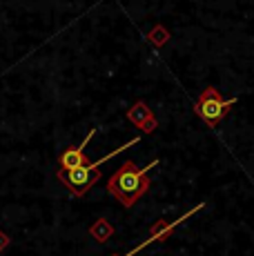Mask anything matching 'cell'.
<instances>
[{"mask_svg": "<svg viewBox=\"0 0 254 256\" xmlns=\"http://www.w3.org/2000/svg\"><path fill=\"white\" fill-rule=\"evenodd\" d=\"M90 234L94 236L96 240H100V243H102V240H107L112 234H114V228H112V225L107 223L105 218H98V220H96V223L90 228Z\"/></svg>", "mask_w": 254, "mask_h": 256, "instance_id": "7", "label": "cell"}, {"mask_svg": "<svg viewBox=\"0 0 254 256\" xmlns=\"http://www.w3.org/2000/svg\"><path fill=\"white\" fill-rule=\"evenodd\" d=\"M234 102H236V98H223L216 87H208V90H203V94L198 96L196 105H194V112H196L198 118H201L208 127H216L218 122L228 116L230 107H232Z\"/></svg>", "mask_w": 254, "mask_h": 256, "instance_id": "3", "label": "cell"}, {"mask_svg": "<svg viewBox=\"0 0 254 256\" xmlns=\"http://www.w3.org/2000/svg\"><path fill=\"white\" fill-rule=\"evenodd\" d=\"M4 248H7V236L0 234V250H4Z\"/></svg>", "mask_w": 254, "mask_h": 256, "instance_id": "8", "label": "cell"}, {"mask_svg": "<svg viewBox=\"0 0 254 256\" xmlns=\"http://www.w3.org/2000/svg\"><path fill=\"white\" fill-rule=\"evenodd\" d=\"M140 138L138 136H134L130 142H125V145H120L118 150H114V152H110V154H105L100 160H96V163H87V165H82V167H78V170H58V178L62 180L67 187H70V192L74 196H85L87 192L92 190L96 183H98V178H100V172H98V167L102 163H107L110 158H114L116 154H123L125 150H130V147H134L136 142H138Z\"/></svg>", "mask_w": 254, "mask_h": 256, "instance_id": "2", "label": "cell"}, {"mask_svg": "<svg viewBox=\"0 0 254 256\" xmlns=\"http://www.w3.org/2000/svg\"><path fill=\"white\" fill-rule=\"evenodd\" d=\"M158 165V160H152L145 167H136L134 160H125L118 170L107 180V192L118 200L123 208H134L150 190V172Z\"/></svg>", "mask_w": 254, "mask_h": 256, "instance_id": "1", "label": "cell"}, {"mask_svg": "<svg viewBox=\"0 0 254 256\" xmlns=\"http://www.w3.org/2000/svg\"><path fill=\"white\" fill-rule=\"evenodd\" d=\"M96 134V130H92L90 134L85 136V140L80 142V145H76V147H67L65 152L60 154V158H58V165H60V170H78V167H82V165H87V156H85V147H87V142L92 140V136Z\"/></svg>", "mask_w": 254, "mask_h": 256, "instance_id": "5", "label": "cell"}, {"mask_svg": "<svg viewBox=\"0 0 254 256\" xmlns=\"http://www.w3.org/2000/svg\"><path fill=\"white\" fill-rule=\"evenodd\" d=\"M127 118L134 122L136 127H140L143 132H152L156 127V120H154V114L148 110L145 102H136L130 112H127Z\"/></svg>", "mask_w": 254, "mask_h": 256, "instance_id": "6", "label": "cell"}, {"mask_svg": "<svg viewBox=\"0 0 254 256\" xmlns=\"http://www.w3.org/2000/svg\"><path fill=\"white\" fill-rule=\"evenodd\" d=\"M203 208H205V203H201V205H196V208L188 210V212H185V214H183V216H178V218H176V220H172V223H163V220H158V223H156V225H154V228H152V232H150V238H145V240H143V243H138V245H136V248H134V250H130V252H127V254H123V256H134V254H138V252H140V250H143V248H148V245H150V243H154V240H160V238H168V236H170V234H172V232H174V230H176V228H178V225H180V223H183V220H188V218H190V216H192V214H196V212H198V210H203ZM112 256H116V254H112Z\"/></svg>", "mask_w": 254, "mask_h": 256, "instance_id": "4", "label": "cell"}]
</instances>
